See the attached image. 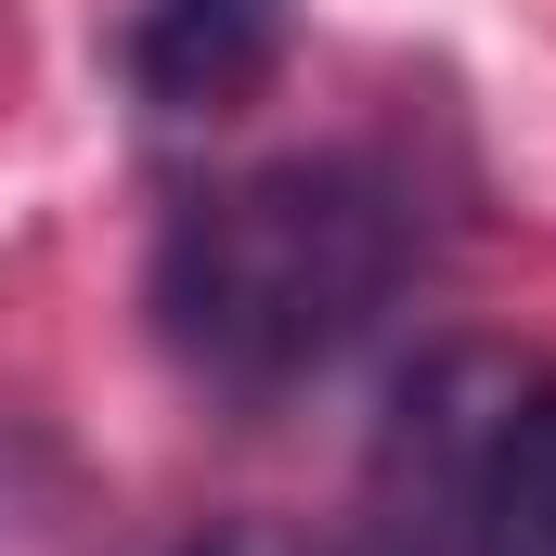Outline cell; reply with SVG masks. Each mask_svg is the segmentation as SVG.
Wrapping results in <instances>:
<instances>
[{"label": "cell", "mask_w": 556, "mask_h": 556, "mask_svg": "<svg viewBox=\"0 0 556 556\" xmlns=\"http://www.w3.org/2000/svg\"><path fill=\"white\" fill-rule=\"evenodd\" d=\"M427 273V194L389 155H260L155 220L142 311L168 363L220 402H285L337 376Z\"/></svg>", "instance_id": "6da1fadb"}, {"label": "cell", "mask_w": 556, "mask_h": 556, "mask_svg": "<svg viewBox=\"0 0 556 556\" xmlns=\"http://www.w3.org/2000/svg\"><path fill=\"white\" fill-rule=\"evenodd\" d=\"M440 556H556V363H453L427 389Z\"/></svg>", "instance_id": "7a4b0ae2"}, {"label": "cell", "mask_w": 556, "mask_h": 556, "mask_svg": "<svg viewBox=\"0 0 556 556\" xmlns=\"http://www.w3.org/2000/svg\"><path fill=\"white\" fill-rule=\"evenodd\" d=\"M298 0H130L117 26V91L142 117H233L285 65Z\"/></svg>", "instance_id": "3957f363"}, {"label": "cell", "mask_w": 556, "mask_h": 556, "mask_svg": "<svg viewBox=\"0 0 556 556\" xmlns=\"http://www.w3.org/2000/svg\"><path fill=\"white\" fill-rule=\"evenodd\" d=\"M181 556H311V544H285V531H207V544H181Z\"/></svg>", "instance_id": "277c9868"}]
</instances>
